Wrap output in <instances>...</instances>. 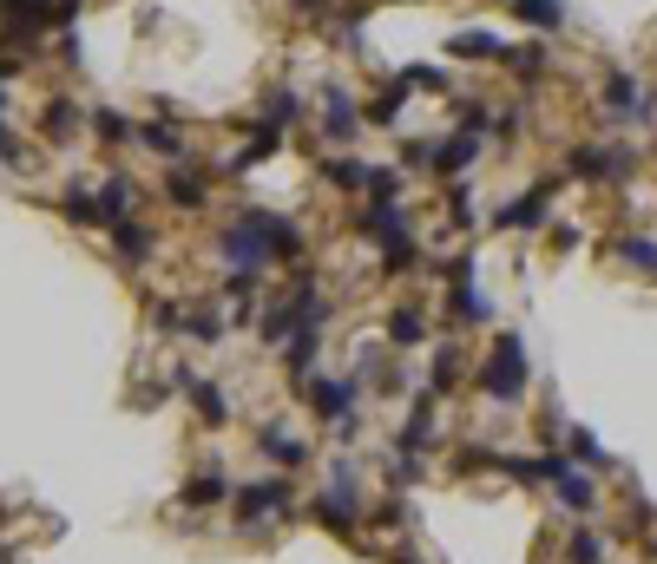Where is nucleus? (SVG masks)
I'll return each mask as SVG.
<instances>
[{
  "instance_id": "19",
  "label": "nucleus",
  "mask_w": 657,
  "mask_h": 564,
  "mask_svg": "<svg viewBox=\"0 0 657 564\" xmlns=\"http://www.w3.org/2000/svg\"><path fill=\"white\" fill-rule=\"evenodd\" d=\"M322 177H329L336 191H362V184H369V164L342 151V158H322Z\"/></svg>"
},
{
  "instance_id": "32",
  "label": "nucleus",
  "mask_w": 657,
  "mask_h": 564,
  "mask_svg": "<svg viewBox=\"0 0 657 564\" xmlns=\"http://www.w3.org/2000/svg\"><path fill=\"white\" fill-rule=\"evenodd\" d=\"M573 171H579V177H605V145H586V151H573Z\"/></svg>"
},
{
  "instance_id": "5",
  "label": "nucleus",
  "mask_w": 657,
  "mask_h": 564,
  "mask_svg": "<svg viewBox=\"0 0 657 564\" xmlns=\"http://www.w3.org/2000/svg\"><path fill=\"white\" fill-rule=\"evenodd\" d=\"M362 131V105L342 92V85H322V138H336V145H349Z\"/></svg>"
},
{
  "instance_id": "9",
  "label": "nucleus",
  "mask_w": 657,
  "mask_h": 564,
  "mask_svg": "<svg viewBox=\"0 0 657 564\" xmlns=\"http://www.w3.org/2000/svg\"><path fill=\"white\" fill-rule=\"evenodd\" d=\"M395 447H401L408 460H421V453L434 447V394H428V401H415V414L401 421V434H395Z\"/></svg>"
},
{
  "instance_id": "28",
  "label": "nucleus",
  "mask_w": 657,
  "mask_h": 564,
  "mask_svg": "<svg viewBox=\"0 0 657 564\" xmlns=\"http://www.w3.org/2000/svg\"><path fill=\"white\" fill-rule=\"evenodd\" d=\"M612 250H619L625 263H638V269H652V276H657V243H645V237H619Z\"/></svg>"
},
{
  "instance_id": "33",
  "label": "nucleus",
  "mask_w": 657,
  "mask_h": 564,
  "mask_svg": "<svg viewBox=\"0 0 657 564\" xmlns=\"http://www.w3.org/2000/svg\"><path fill=\"white\" fill-rule=\"evenodd\" d=\"M20 158H26V151H20V138H13V131L0 125V164H20Z\"/></svg>"
},
{
  "instance_id": "12",
  "label": "nucleus",
  "mask_w": 657,
  "mask_h": 564,
  "mask_svg": "<svg viewBox=\"0 0 657 564\" xmlns=\"http://www.w3.org/2000/svg\"><path fill=\"white\" fill-rule=\"evenodd\" d=\"M132 138H138V145H151L158 158H184V131H178L171 118H145V125H132Z\"/></svg>"
},
{
  "instance_id": "36",
  "label": "nucleus",
  "mask_w": 657,
  "mask_h": 564,
  "mask_svg": "<svg viewBox=\"0 0 657 564\" xmlns=\"http://www.w3.org/2000/svg\"><path fill=\"white\" fill-rule=\"evenodd\" d=\"M0 105H7V85H0Z\"/></svg>"
},
{
  "instance_id": "37",
  "label": "nucleus",
  "mask_w": 657,
  "mask_h": 564,
  "mask_svg": "<svg viewBox=\"0 0 657 564\" xmlns=\"http://www.w3.org/2000/svg\"><path fill=\"white\" fill-rule=\"evenodd\" d=\"M39 7H46V0H39Z\"/></svg>"
},
{
  "instance_id": "3",
  "label": "nucleus",
  "mask_w": 657,
  "mask_h": 564,
  "mask_svg": "<svg viewBox=\"0 0 657 564\" xmlns=\"http://www.w3.org/2000/svg\"><path fill=\"white\" fill-rule=\"evenodd\" d=\"M230 506H237V526H263V519H290V513H296V499H290V480L230 486Z\"/></svg>"
},
{
  "instance_id": "2",
  "label": "nucleus",
  "mask_w": 657,
  "mask_h": 564,
  "mask_svg": "<svg viewBox=\"0 0 657 564\" xmlns=\"http://www.w3.org/2000/svg\"><path fill=\"white\" fill-rule=\"evenodd\" d=\"M217 250H224L237 269H263V263H270V217H263V210L230 217V223H224V237H217Z\"/></svg>"
},
{
  "instance_id": "29",
  "label": "nucleus",
  "mask_w": 657,
  "mask_h": 564,
  "mask_svg": "<svg viewBox=\"0 0 657 564\" xmlns=\"http://www.w3.org/2000/svg\"><path fill=\"white\" fill-rule=\"evenodd\" d=\"M92 131H99L105 145H125V138H132V118H125V112H92Z\"/></svg>"
},
{
  "instance_id": "34",
  "label": "nucleus",
  "mask_w": 657,
  "mask_h": 564,
  "mask_svg": "<svg viewBox=\"0 0 657 564\" xmlns=\"http://www.w3.org/2000/svg\"><path fill=\"white\" fill-rule=\"evenodd\" d=\"M395 564H415V559H408V552H401V559H395Z\"/></svg>"
},
{
  "instance_id": "17",
  "label": "nucleus",
  "mask_w": 657,
  "mask_h": 564,
  "mask_svg": "<svg viewBox=\"0 0 657 564\" xmlns=\"http://www.w3.org/2000/svg\"><path fill=\"white\" fill-rule=\"evenodd\" d=\"M513 13H520L526 26H540V33H559V26H566V0H513Z\"/></svg>"
},
{
  "instance_id": "27",
  "label": "nucleus",
  "mask_w": 657,
  "mask_h": 564,
  "mask_svg": "<svg viewBox=\"0 0 657 564\" xmlns=\"http://www.w3.org/2000/svg\"><path fill=\"white\" fill-rule=\"evenodd\" d=\"M566 564H605V539H599V532H573Z\"/></svg>"
},
{
  "instance_id": "15",
  "label": "nucleus",
  "mask_w": 657,
  "mask_h": 564,
  "mask_svg": "<svg viewBox=\"0 0 657 564\" xmlns=\"http://www.w3.org/2000/svg\"><path fill=\"white\" fill-rule=\"evenodd\" d=\"M79 125H86V112H79V105H72V99H53V105H46V112H39V131H46V138H53V145H66V138H72V131H79Z\"/></svg>"
},
{
  "instance_id": "26",
  "label": "nucleus",
  "mask_w": 657,
  "mask_h": 564,
  "mask_svg": "<svg viewBox=\"0 0 657 564\" xmlns=\"http://www.w3.org/2000/svg\"><path fill=\"white\" fill-rule=\"evenodd\" d=\"M395 85H421V92H448L454 79H448L441 66H401V79H395Z\"/></svg>"
},
{
  "instance_id": "25",
  "label": "nucleus",
  "mask_w": 657,
  "mask_h": 564,
  "mask_svg": "<svg viewBox=\"0 0 657 564\" xmlns=\"http://www.w3.org/2000/svg\"><path fill=\"white\" fill-rule=\"evenodd\" d=\"M566 440H573V460H579V467H586V473H605V467H612V460H605V447H599V440H592V434H586V427H573V434H566Z\"/></svg>"
},
{
  "instance_id": "31",
  "label": "nucleus",
  "mask_w": 657,
  "mask_h": 564,
  "mask_svg": "<svg viewBox=\"0 0 657 564\" xmlns=\"http://www.w3.org/2000/svg\"><path fill=\"white\" fill-rule=\"evenodd\" d=\"M303 105H296V92H270V112H263V125H276L283 131V118H296Z\"/></svg>"
},
{
  "instance_id": "6",
  "label": "nucleus",
  "mask_w": 657,
  "mask_h": 564,
  "mask_svg": "<svg viewBox=\"0 0 657 564\" xmlns=\"http://www.w3.org/2000/svg\"><path fill=\"white\" fill-rule=\"evenodd\" d=\"M171 388L197 407V421H204V427H224V421H230V401L217 394V381H204V375H178Z\"/></svg>"
},
{
  "instance_id": "14",
  "label": "nucleus",
  "mask_w": 657,
  "mask_h": 564,
  "mask_svg": "<svg viewBox=\"0 0 657 564\" xmlns=\"http://www.w3.org/2000/svg\"><path fill=\"white\" fill-rule=\"evenodd\" d=\"M316 348H322V322H303V329L290 335V355H283V368H290V375L303 381V375L316 368Z\"/></svg>"
},
{
  "instance_id": "8",
  "label": "nucleus",
  "mask_w": 657,
  "mask_h": 564,
  "mask_svg": "<svg viewBox=\"0 0 657 564\" xmlns=\"http://www.w3.org/2000/svg\"><path fill=\"white\" fill-rule=\"evenodd\" d=\"M448 296H454V315H467V322H487V315H494V309H487V296L474 289V256H461V263H454Z\"/></svg>"
},
{
  "instance_id": "11",
  "label": "nucleus",
  "mask_w": 657,
  "mask_h": 564,
  "mask_svg": "<svg viewBox=\"0 0 657 564\" xmlns=\"http://www.w3.org/2000/svg\"><path fill=\"white\" fill-rule=\"evenodd\" d=\"M263 460H276V467H303V460H309V440H303L296 427H263Z\"/></svg>"
},
{
  "instance_id": "7",
  "label": "nucleus",
  "mask_w": 657,
  "mask_h": 564,
  "mask_svg": "<svg viewBox=\"0 0 657 564\" xmlns=\"http://www.w3.org/2000/svg\"><path fill=\"white\" fill-rule=\"evenodd\" d=\"M553 191H559V177H546L540 191H526L520 204H507L494 223H500V230H540V223H546V197H553Z\"/></svg>"
},
{
  "instance_id": "4",
  "label": "nucleus",
  "mask_w": 657,
  "mask_h": 564,
  "mask_svg": "<svg viewBox=\"0 0 657 564\" xmlns=\"http://www.w3.org/2000/svg\"><path fill=\"white\" fill-rule=\"evenodd\" d=\"M303 394H309V407H316V414H322V421H329V427H342V421H349V414H355V394H362V388H355V381H349V375H342V381H336V375H329V381H309V388H303Z\"/></svg>"
},
{
  "instance_id": "18",
  "label": "nucleus",
  "mask_w": 657,
  "mask_h": 564,
  "mask_svg": "<svg viewBox=\"0 0 657 564\" xmlns=\"http://www.w3.org/2000/svg\"><path fill=\"white\" fill-rule=\"evenodd\" d=\"M605 99L625 105V112H638V118H652V99H638V79H632V72H605Z\"/></svg>"
},
{
  "instance_id": "1",
  "label": "nucleus",
  "mask_w": 657,
  "mask_h": 564,
  "mask_svg": "<svg viewBox=\"0 0 657 564\" xmlns=\"http://www.w3.org/2000/svg\"><path fill=\"white\" fill-rule=\"evenodd\" d=\"M480 388L494 394V401H520L526 394V342L513 335V329H500V342H494V355H487V368H480Z\"/></svg>"
},
{
  "instance_id": "13",
  "label": "nucleus",
  "mask_w": 657,
  "mask_h": 564,
  "mask_svg": "<svg viewBox=\"0 0 657 564\" xmlns=\"http://www.w3.org/2000/svg\"><path fill=\"white\" fill-rule=\"evenodd\" d=\"M105 230H112V250H118V256H132V263H145V256H151V243H158V237H151V223H132V217H118V223H105Z\"/></svg>"
},
{
  "instance_id": "24",
  "label": "nucleus",
  "mask_w": 657,
  "mask_h": 564,
  "mask_svg": "<svg viewBox=\"0 0 657 564\" xmlns=\"http://www.w3.org/2000/svg\"><path fill=\"white\" fill-rule=\"evenodd\" d=\"M388 342H395V348H421V342H428V335H421V315H415V309H395V315H388Z\"/></svg>"
},
{
  "instance_id": "21",
  "label": "nucleus",
  "mask_w": 657,
  "mask_h": 564,
  "mask_svg": "<svg viewBox=\"0 0 657 564\" xmlns=\"http://www.w3.org/2000/svg\"><path fill=\"white\" fill-rule=\"evenodd\" d=\"M230 499V486H224V473H197V480H184V506L197 513V506H224Z\"/></svg>"
},
{
  "instance_id": "16",
  "label": "nucleus",
  "mask_w": 657,
  "mask_h": 564,
  "mask_svg": "<svg viewBox=\"0 0 657 564\" xmlns=\"http://www.w3.org/2000/svg\"><path fill=\"white\" fill-rule=\"evenodd\" d=\"M448 53H454V59H507V39H500V33H454Z\"/></svg>"
},
{
  "instance_id": "20",
  "label": "nucleus",
  "mask_w": 657,
  "mask_h": 564,
  "mask_svg": "<svg viewBox=\"0 0 657 564\" xmlns=\"http://www.w3.org/2000/svg\"><path fill=\"white\" fill-rule=\"evenodd\" d=\"M165 191H171V204H204V191H211V177H204L197 164H178Z\"/></svg>"
},
{
  "instance_id": "22",
  "label": "nucleus",
  "mask_w": 657,
  "mask_h": 564,
  "mask_svg": "<svg viewBox=\"0 0 657 564\" xmlns=\"http://www.w3.org/2000/svg\"><path fill=\"white\" fill-rule=\"evenodd\" d=\"M369 204H401V171L395 164H369Z\"/></svg>"
},
{
  "instance_id": "30",
  "label": "nucleus",
  "mask_w": 657,
  "mask_h": 564,
  "mask_svg": "<svg viewBox=\"0 0 657 564\" xmlns=\"http://www.w3.org/2000/svg\"><path fill=\"white\" fill-rule=\"evenodd\" d=\"M507 59L520 66V79H540V72H546V53H540V46H520V53L507 46Z\"/></svg>"
},
{
  "instance_id": "10",
  "label": "nucleus",
  "mask_w": 657,
  "mask_h": 564,
  "mask_svg": "<svg viewBox=\"0 0 657 564\" xmlns=\"http://www.w3.org/2000/svg\"><path fill=\"white\" fill-rule=\"evenodd\" d=\"M118 217H132V177H125V171H105V177H99V230L118 223Z\"/></svg>"
},
{
  "instance_id": "23",
  "label": "nucleus",
  "mask_w": 657,
  "mask_h": 564,
  "mask_svg": "<svg viewBox=\"0 0 657 564\" xmlns=\"http://www.w3.org/2000/svg\"><path fill=\"white\" fill-rule=\"evenodd\" d=\"M66 217L86 223V230H99V197H92L86 184H66Z\"/></svg>"
},
{
  "instance_id": "35",
  "label": "nucleus",
  "mask_w": 657,
  "mask_h": 564,
  "mask_svg": "<svg viewBox=\"0 0 657 564\" xmlns=\"http://www.w3.org/2000/svg\"><path fill=\"white\" fill-rule=\"evenodd\" d=\"M296 7H316V0H296Z\"/></svg>"
}]
</instances>
